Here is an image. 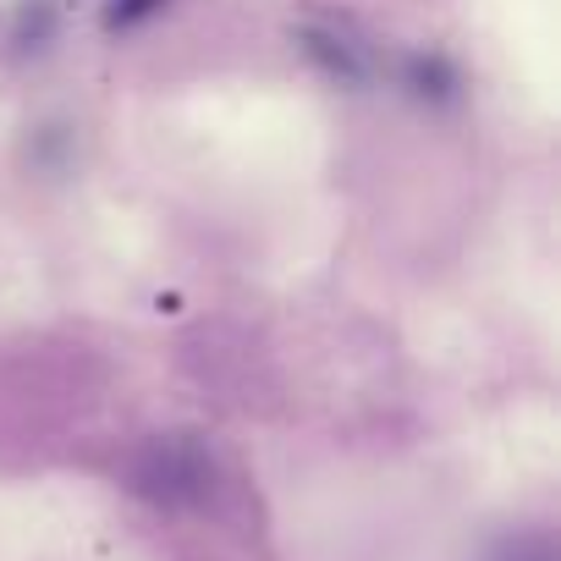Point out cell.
I'll return each mask as SVG.
<instances>
[{"instance_id":"1","label":"cell","mask_w":561,"mask_h":561,"mask_svg":"<svg viewBox=\"0 0 561 561\" xmlns=\"http://www.w3.org/2000/svg\"><path fill=\"white\" fill-rule=\"evenodd\" d=\"M171 7V0H111V7H105V28L116 34H127V28H138V23H149V18H160Z\"/></svg>"}]
</instances>
